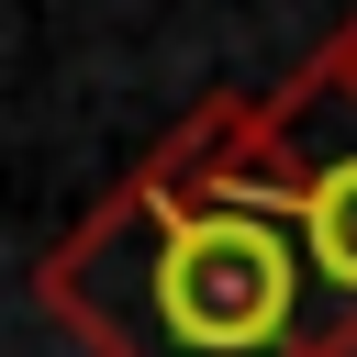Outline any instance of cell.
Instances as JSON below:
<instances>
[{
	"mask_svg": "<svg viewBox=\"0 0 357 357\" xmlns=\"http://www.w3.org/2000/svg\"><path fill=\"white\" fill-rule=\"evenodd\" d=\"M89 357H324L290 212L234 167L212 100L33 268Z\"/></svg>",
	"mask_w": 357,
	"mask_h": 357,
	"instance_id": "cell-1",
	"label": "cell"
},
{
	"mask_svg": "<svg viewBox=\"0 0 357 357\" xmlns=\"http://www.w3.org/2000/svg\"><path fill=\"white\" fill-rule=\"evenodd\" d=\"M212 123H223L234 167L301 234L312 312H324V357H357V22H335L279 89L212 100Z\"/></svg>",
	"mask_w": 357,
	"mask_h": 357,
	"instance_id": "cell-2",
	"label": "cell"
}]
</instances>
